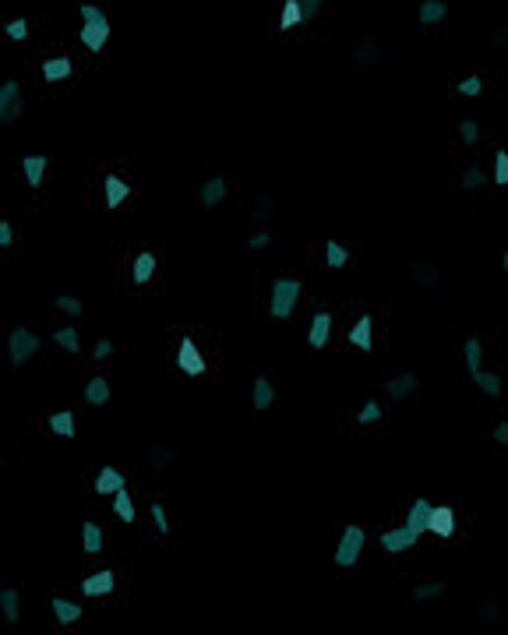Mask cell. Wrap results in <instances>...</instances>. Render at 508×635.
<instances>
[{
  "instance_id": "cell-42",
  "label": "cell",
  "mask_w": 508,
  "mask_h": 635,
  "mask_svg": "<svg viewBox=\"0 0 508 635\" xmlns=\"http://www.w3.org/2000/svg\"><path fill=\"white\" fill-rule=\"evenodd\" d=\"M4 32H7V39L25 43V39H28V21H25V18H11V21L4 25Z\"/></svg>"
},
{
  "instance_id": "cell-21",
  "label": "cell",
  "mask_w": 508,
  "mask_h": 635,
  "mask_svg": "<svg viewBox=\"0 0 508 635\" xmlns=\"http://www.w3.org/2000/svg\"><path fill=\"white\" fill-rule=\"evenodd\" d=\"M427 516H431V501H427V498H416L406 512V530H413L416 537H423V533H427Z\"/></svg>"
},
{
  "instance_id": "cell-47",
  "label": "cell",
  "mask_w": 508,
  "mask_h": 635,
  "mask_svg": "<svg viewBox=\"0 0 508 635\" xmlns=\"http://www.w3.org/2000/svg\"><path fill=\"white\" fill-rule=\"evenodd\" d=\"M113 353V339H99L96 346H92V361H106Z\"/></svg>"
},
{
  "instance_id": "cell-41",
  "label": "cell",
  "mask_w": 508,
  "mask_h": 635,
  "mask_svg": "<svg viewBox=\"0 0 508 635\" xmlns=\"http://www.w3.org/2000/svg\"><path fill=\"white\" fill-rule=\"evenodd\" d=\"M148 516H152V523H156V530H159L163 537H170V516H166V505H163V501H152V508H148Z\"/></svg>"
},
{
  "instance_id": "cell-23",
  "label": "cell",
  "mask_w": 508,
  "mask_h": 635,
  "mask_svg": "<svg viewBox=\"0 0 508 635\" xmlns=\"http://www.w3.org/2000/svg\"><path fill=\"white\" fill-rule=\"evenodd\" d=\"M416 18H420V25H441L448 18V0H423L416 7Z\"/></svg>"
},
{
  "instance_id": "cell-37",
  "label": "cell",
  "mask_w": 508,
  "mask_h": 635,
  "mask_svg": "<svg viewBox=\"0 0 508 635\" xmlns=\"http://www.w3.org/2000/svg\"><path fill=\"white\" fill-rule=\"evenodd\" d=\"M173 449H170V445H163V442H156V445H152V469H156V473H163V469H166V466H170V462H173Z\"/></svg>"
},
{
  "instance_id": "cell-10",
  "label": "cell",
  "mask_w": 508,
  "mask_h": 635,
  "mask_svg": "<svg viewBox=\"0 0 508 635\" xmlns=\"http://www.w3.org/2000/svg\"><path fill=\"white\" fill-rule=\"evenodd\" d=\"M102 198H106V208H120L127 198H131V183L117 174H106L102 177Z\"/></svg>"
},
{
  "instance_id": "cell-12",
  "label": "cell",
  "mask_w": 508,
  "mask_h": 635,
  "mask_svg": "<svg viewBox=\"0 0 508 635\" xmlns=\"http://www.w3.org/2000/svg\"><path fill=\"white\" fill-rule=\"evenodd\" d=\"M350 346L360 350V353H367V350L374 346V318H371V314H360V318H357V325L350 329Z\"/></svg>"
},
{
  "instance_id": "cell-15",
  "label": "cell",
  "mask_w": 508,
  "mask_h": 635,
  "mask_svg": "<svg viewBox=\"0 0 508 635\" xmlns=\"http://www.w3.org/2000/svg\"><path fill=\"white\" fill-rule=\"evenodd\" d=\"M156 269H159L156 255H152V251H138V255H134V265H131V282H134V286H145V282H152Z\"/></svg>"
},
{
  "instance_id": "cell-30",
  "label": "cell",
  "mask_w": 508,
  "mask_h": 635,
  "mask_svg": "<svg viewBox=\"0 0 508 635\" xmlns=\"http://www.w3.org/2000/svg\"><path fill=\"white\" fill-rule=\"evenodd\" d=\"M50 431H53L57 438H75V413H71V410L53 413V417H50Z\"/></svg>"
},
{
  "instance_id": "cell-9",
  "label": "cell",
  "mask_w": 508,
  "mask_h": 635,
  "mask_svg": "<svg viewBox=\"0 0 508 635\" xmlns=\"http://www.w3.org/2000/svg\"><path fill=\"white\" fill-rule=\"evenodd\" d=\"M378 544L385 547L389 554H403V550L420 544V537H416L413 530H406V526H399V530H385V533L378 537Z\"/></svg>"
},
{
  "instance_id": "cell-50",
  "label": "cell",
  "mask_w": 508,
  "mask_h": 635,
  "mask_svg": "<svg viewBox=\"0 0 508 635\" xmlns=\"http://www.w3.org/2000/svg\"><path fill=\"white\" fill-rule=\"evenodd\" d=\"M495 442H498V445H508V420H502V424L495 427Z\"/></svg>"
},
{
  "instance_id": "cell-32",
  "label": "cell",
  "mask_w": 508,
  "mask_h": 635,
  "mask_svg": "<svg viewBox=\"0 0 508 635\" xmlns=\"http://www.w3.org/2000/svg\"><path fill=\"white\" fill-rule=\"evenodd\" d=\"M297 25H301V4H297V0H283L279 28H283V32H290V28H297Z\"/></svg>"
},
{
  "instance_id": "cell-35",
  "label": "cell",
  "mask_w": 508,
  "mask_h": 635,
  "mask_svg": "<svg viewBox=\"0 0 508 635\" xmlns=\"http://www.w3.org/2000/svg\"><path fill=\"white\" fill-rule=\"evenodd\" d=\"M53 304H57V311H64L67 318H82V314H85V304H82L78 297H67V293H60Z\"/></svg>"
},
{
  "instance_id": "cell-26",
  "label": "cell",
  "mask_w": 508,
  "mask_h": 635,
  "mask_svg": "<svg viewBox=\"0 0 508 635\" xmlns=\"http://www.w3.org/2000/svg\"><path fill=\"white\" fill-rule=\"evenodd\" d=\"M470 381L480 388V392H487V395H505V381H502V374H487V370H477V374H470Z\"/></svg>"
},
{
  "instance_id": "cell-29",
  "label": "cell",
  "mask_w": 508,
  "mask_h": 635,
  "mask_svg": "<svg viewBox=\"0 0 508 635\" xmlns=\"http://www.w3.org/2000/svg\"><path fill=\"white\" fill-rule=\"evenodd\" d=\"M325 265L328 269H346L350 265V251L339 240H325Z\"/></svg>"
},
{
  "instance_id": "cell-48",
  "label": "cell",
  "mask_w": 508,
  "mask_h": 635,
  "mask_svg": "<svg viewBox=\"0 0 508 635\" xmlns=\"http://www.w3.org/2000/svg\"><path fill=\"white\" fill-rule=\"evenodd\" d=\"M14 244V226L7 219H0V247H11Z\"/></svg>"
},
{
  "instance_id": "cell-1",
  "label": "cell",
  "mask_w": 508,
  "mask_h": 635,
  "mask_svg": "<svg viewBox=\"0 0 508 635\" xmlns=\"http://www.w3.org/2000/svg\"><path fill=\"white\" fill-rule=\"evenodd\" d=\"M78 14H82V32H78L82 46H85L89 53H102V46H106V39H109V32H113L106 11L96 7V4H78Z\"/></svg>"
},
{
  "instance_id": "cell-36",
  "label": "cell",
  "mask_w": 508,
  "mask_h": 635,
  "mask_svg": "<svg viewBox=\"0 0 508 635\" xmlns=\"http://www.w3.org/2000/svg\"><path fill=\"white\" fill-rule=\"evenodd\" d=\"M484 181H487V174H484L480 166H466L463 177H459V187H463V191H477V187H484Z\"/></svg>"
},
{
  "instance_id": "cell-34",
  "label": "cell",
  "mask_w": 508,
  "mask_h": 635,
  "mask_svg": "<svg viewBox=\"0 0 508 635\" xmlns=\"http://www.w3.org/2000/svg\"><path fill=\"white\" fill-rule=\"evenodd\" d=\"M378 50H382V46H378L374 39L360 43V46H357V53H353V64H357V68H367V64H374V60H378V57H374Z\"/></svg>"
},
{
  "instance_id": "cell-20",
  "label": "cell",
  "mask_w": 508,
  "mask_h": 635,
  "mask_svg": "<svg viewBox=\"0 0 508 635\" xmlns=\"http://www.w3.org/2000/svg\"><path fill=\"white\" fill-rule=\"evenodd\" d=\"M102 547H106L102 526L92 523V519H85V523H82V550H85L89 557H96V554H102Z\"/></svg>"
},
{
  "instance_id": "cell-11",
  "label": "cell",
  "mask_w": 508,
  "mask_h": 635,
  "mask_svg": "<svg viewBox=\"0 0 508 635\" xmlns=\"http://www.w3.org/2000/svg\"><path fill=\"white\" fill-rule=\"evenodd\" d=\"M113 589H117L113 568H102L96 575H85V579H82V593H85V597H109Z\"/></svg>"
},
{
  "instance_id": "cell-49",
  "label": "cell",
  "mask_w": 508,
  "mask_h": 635,
  "mask_svg": "<svg viewBox=\"0 0 508 635\" xmlns=\"http://www.w3.org/2000/svg\"><path fill=\"white\" fill-rule=\"evenodd\" d=\"M480 618H487V621H502V607H498V604H484V607H480Z\"/></svg>"
},
{
  "instance_id": "cell-5",
  "label": "cell",
  "mask_w": 508,
  "mask_h": 635,
  "mask_svg": "<svg viewBox=\"0 0 508 635\" xmlns=\"http://www.w3.org/2000/svg\"><path fill=\"white\" fill-rule=\"evenodd\" d=\"M21 110H25V89H21V82H14V78L0 82V124H14V120L21 117Z\"/></svg>"
},
{
  "instance_id": "cell-6",
  "label": "cell",
  "mask_w": 508,
  "mask_h": 635,
  "mask_svg": "<svg viewBox=\"0 0 508 635\" xmlns=\"http://www.w3.org/2000/svg\"><path fill=\"white\" fill-rule=\"evenodd\" d=\"M427 533L438 537V540H452V537H455V508H452V505H431Z\"/></svg>"
},
{
  "instance_id": "cell-39",
  "label": "cell",
  "mask_w": 508,
  "mask_h": 635,
  "mask_svg": "<svg viewBox=\"0 0 508 635\" xmlns=\"http://www.w3.org/2000/svg\"><path fill=\"white\" fill-rule=\"evenodd\" d=\"M382 417H385V410H382L374 399H367V402L360 406V413H357V424H364V427H367V424H378Z\"/></svg>"
},
{
  "instance_id": "cell-18",
  "label": "cell",
  "mask_w": 508,
  "mask_h": 635,
  "mask_svg": "<svg viewBox=\"0 0 508 635\" xmlns=\"http://www.w3.org/2000/svg\"><path fill=\"white\" fill-rule=\"evenodd\" d=\"M416 385H420V381H416V374H396V378H389V381H385V392H389V399H392V402H403V399H409V395H413V392H416Z\"/></svg>"
},
{
  "instance_id": "cell-14",
  "label": "cell",
  "mask_w": 508,
  "mask_h": 635,
  "mask_svg": "<svg viewBox=\"0 0 508 635\" xmlns=\"http://www.w3.org/2000/svg\"><path fill=\"white\" fill-rule=\"evenodd\" d=\"M39 71H43V82L57 85V82H67L75 75V64H71V57H50V60H43Z\"/></svg>"
},
{
  "instance_id": "cell-51",
  "label": "cell",
  "mask_w": 508,
  "mask_h": 635,
  "mask_svg": "<svg viewBox=\"0 0 508 635\" xmlns=\"http://www.w3.org/2000/svg\"><path fill=\"white\" fill-rule=\"evenodd\" d=\"M269 215H272V201H261L258 212H254V219H269Z\"/></svg>"
},
{
  "instance_id": "cell-25",
  "label": "cell",
  "mask_w": 508,
  "mask_h": 635,
  "mask_svg": "<svg viewBox=\"0 0 508 635\" xmlns=\"http://www.w3.org/2000/svg\"><path fill=\"white\" fill-rule=\"evenodd\" d=\"M109 395H113V388H109V381H106L102 374L85 381V402H89V406H106Z\"/></svg>"
},
{
  "instance_id": "cell-17",
  "label": "cell",
  "mask_w": 508,
  "mask_h": 635,
  "mask_svg": "<svg viewBox=\"0 0 508 635\" xmlns=\"http://www.w3.org/2000/svg\"><path fill=\"white\" fill-rule=\"evenodd\" d=\"M251 402H254V410H258V413L272 410V402H276V385H272V378H265V374H258V378H254Z\"/></svg>"
},
{
  "instance_id": "cell-2",
  "label": "cell",
  "mask_w": 508,
  "mask_h": 635,
  "mask_svg": "<svg viewBox=\"0 0 508 635\" xmlns=\"http://www.w3.org/2000/svg\"><path fill=\"white\" fill-rule=\"evenodd\" d=\"M301 293H304V282H301V279H290V275H286V279H276V282H272V297H269V314H272L276 321L293 318Z\"/></svg>"
},
{
  "instance_id": "cell-24",
  "label": "cell",
  "mask_w": 508,
  "mask_h": 635,
  "mask_svg": "<svg viewBox=\"0 0 508 635\" xmlns=\"http://www.w3.org/2000/svg\"><path fill=\"white\" fill-rule=\"evenodd\" d=\"M46 166H50V159H46V156H25V159H21V174H25L28 187H43Z\"/></svg>"
},
{
  "instance_id": "cell-38",
  "label": "cell",
  "mask_w": 508,
  "mask_h": 635,
  "mask_svg": "<svg viewBox=\"0 0 508 635\" xmlns=\"http://www.w3.org/2000/svg\"><path fill=\"white\" fill-rule=\"evenodd\" d=\"M459 138H463L466 145H480V124H477L473 117H463V120H459Z\"/></svg>"
},
{
  "instance_id": "cell-22",
  "label": "cell",
  "mask_w": 508,
  "mask_h": 635,
  "mask_svg": "<svg viewBox=\"0 0 508 635\" xmlns=\"http://www.w3.org/2000/svg\"><path fill=\"white\" fill-rule=\"evenodd\" d=\"M0 614H4L7 625H18V618H21V593L14 586L0 589Z\"/></svg>"
},
{
  "instance_id": "cell-19",
  "label": "cell",
  "mask_w": 508,
  "mask_h": 635,
  "mask_svg": "<svg viewBox=\"0 0 508 635\" xmlns=\"http://www.w3.org/2000/svg\"><path fill=\"white\" fill-rule=\"evenodd\" d=\"M50 607H53V618H57V625H64V629H71L75 621H82V604H75V600L53 597V600H50Z\"/></svg>"
},
{
  "instance_id": "cell-31",
  "label": "cell",
  "mask_w": 508,
  "mask_h": 635,
  "mask_svg": "<svg viewBox=\"0 0 508 635\" xmlns=\"http://www.w3.org/2000/svg\"><path fill=\"white\" fill-rule=\"evenodd\" d=\"M463 357H466V374H477L484 367V346L480 339H466L463 343Z\"/></svg>"
},
{
  "instance_id": "cell-8",
  "label": "cell",
  "mask_w": 508,
  "mask_h": 635,
  "mask_svg": "<svg viewBox=\"0 0 508 635\" xmlns=\"http://www.w3.org/2000/svg\"><path fill=\"white\" fill-rule=\"evenodd\" d=\"M332 339V311H318L310 318V329H307V346L310 350H325Z\"/></svg>"
},
{
  "instance_id": "cell-46",
  "label": "cell",
  "mask_w": 508,
  "mask_h": 635,
  "mask_svg": "<svg viewBox=\"0 0 508 635\" xmlns=\"http://www.w3.org/2000/svg\"><path fill=\"white\" fill-rule=\"evenodd\" d=\"M297 4H301V25L318 18V11H321V0H297Z\"/></svg>"
},
{
  "instance_id": "cell-27",
  "label": "cell",
  "mask_w": 508,
  "mask_h": 635,
  "mask_svg": "<svg viewBox=\"0 0 508 635\" xmlns=\"http://www.w3.org/2000/svg\"><path fill=\"white\" fill-rule=\"evenodd\" d=\"M53 343H57L64 353H82V336H78V329H75V325L57 329V332H53Z\"/></svg>"
},
{
  "instance_id": "cell-16",
  "label": "cell",
  "mask_w": 508,
  "mask_h": 635,
  "mask_svg": "<svg viewBox=\"0 0 508 635\" xmlns=\"http://www.w3.org/2000/svg\"><path fill=\"white\" fill-rule=\"evenodd\" d=\"M120 487H127V476H124L117 466H102L99 473H96V480H92V491H96V494H113V491H120Z\"/></svg>"
},
{
  "instance_id": "cell-43",
  "label": "cell",
  "mask_w": 508,
  "mask_h": 635,
  "mask_svg": "<svg viewBox=\"0 0 508 635\" xmlns=\"http://www.w3.org/2000/svg\"><path fill=\"white\" fill-rule=\"evenodd\" d=\"M495 183H498V187H505L508 183V152L505 149L495 152Z\"/></svg>"
},
{
  "instance_id": "cell-45",
  "label": "cell",
  "mask_w": 508,
  "mask_h": 635,
  "mask_svg": "<svg viewBox=\"0 0 508 635\" xmlns=\"http://www.w3.org/2000/svg\"><path fill=\"white\" fill-rule=\"evenodd\" d=\"M413 272H416V279H420L416 286H423V289H431V286H434V279H438V269H431V265H416Z\"/></svg>"
},
{
  "instance_id": "cell-28",
  "label": "cell",
  "mask_w": 508,
  "mask_h": 635,
  "mask_svg": "<svg viewBox=\"0 0 508 635\" xmlns=\"http://www.w3.org/2000/svg\"><path fill=\"white\" fill-rule=\"evenodd\" d=\"M113 512H117V519H120V523H134V519H138V512H134V501H131L127 487L113 491Z\"/></svg>"
},
{
  "instance_id": "cell-44",
  "label": "cell",
  "mask_w": 508,
  "mask_h": 635,
  "mask_svg": "<svg viewBox=\"0 0 508 635\" xmlns=\"http://www.w3.org/2000/svg\"><path fill=\"white\" fill-rule=\"evenodd\" d=\"M269 244H272V233H269V230H258V233L247 237V251H265Z\"/></svg>"
},
{
  "instance_id": "cell-33",
  "label": "cell",
  "mask_w": 508,
  "mask_h": 635,
  "mask_svg": "<svg viewBox=\"0 0 508 635\" xmlns=\"http://www.w3.org/2000/svg\"><path fill=\"white\" fill-rule=\"evenodd\" d=\"M448 593V586L445 582H423V586H416L413 589V600L416 604H423V600H438V597H445Z\"/></svg>"
},
{
  "instance_id": "cell-4",
  "label": "cell",
  "mask_w": 508,
  "mask_h": 635,
  "mask_svg": "<svg viewBox=\"0 0 508 635\" xmlns=\"http://www.w3.org/2000/svg\"><path fill=\"white\" fill-rule=\"evenodd\" d=\"M39 346H43V339H39L32 329H25V325L11 329V332H7V361H11V367H25L28 357L39 353Z\"/></svg>"
},
{
  "instance_id": "cell-40",
  "label": "cell",
  "mask_w": 508,
  "mask_h": 635,
  "mask_svg": "<svg viewBox=\"0 0 508 635\" xmlns=\"http://www.w3.org/2000/svg\"><path fill=\"white\" fill-rule=\"evenodd\" d=\"M480 92H484V78L480 75H470V78H463L455 85V95H466V99H477Z\"/></svg>"
},
{
  "instance_id": "cell-3",
  "label": "cell",
  "mask_w": 508,
  "mask_h": 635,
  "mask_svg": "<svg viewBox=\"0 0 508 635\" xmlns=\"http://www.w3.org/2000/svg\"><path fill=\"white\" fill-rule=\"evenodd\" d=\"M364 547H367V530L357 526V523H350V526L342 530L339 544H335V565H339V568H357Z\"/></svg>"
},
{
  "instance_id": "cell-13",
  "label": "cell",
  "mask_w": 508,
  "mask_h": 635,
  "mask_svg": "<svg viewBox=\"0 0 508 635\" xmlns=\"http://www.w3.org/2000/svg\"><path fill=\"white\" fill-rule=\"evenodd\" d=\"M226 194H229V183H226V177H212V181L202 183L198 201H202V208H219V205L226 201Z\"/></svg>"
},
{
  "instance_id": "cell-7",
  "label": "cell",
  "mask_w": 508,
  "mask_h": 635,
  "mask_svg": "<svg viewBox=\"0 0 508 635\" xmlns=\"http://www.w3.org/2000/svg\"><path fill=\"white\" fill-rule=\"evenodd\" d=\"M177 367L188 374V378H202L205 374V357L202 350H198V343L195 339H180V346H177Z\"/></svg>"
}]
</instances>
